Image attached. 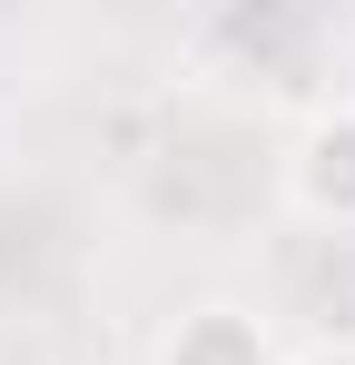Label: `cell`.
Returning a JSON list of instances; mask_svg holds the SVG:
<instances>
[{
    "label": "cell",
    "instance_id": "obj_1",
    "mask_svg": "<svg viewBox=\"0 0 355 365\" xmlns=\"http://www.w3.org/2000/svg\"><path fill=\"white\" fill-rule=\"evenodd\" d=\"M277 197H287L296 227L355 237V89L346 99H316V109L296 119L287 158H277Z\"/></svg>",
    "mask_w": 355,
    "mask_h": 365
},
{
    "label": "cell",
    "instance_id": "obj_2",
    "mask_svg": "<svg viewBox=\"0 0 355 365\" xmlns=\"http://www.w3.org/2000/svg\"><path fill=\"white\" fill-rule=\"evenodd\" d=\"M148 365H287V336L257 297H187L158 316Z\"/></svg>",
    "mask_w": 355,
    "mask_h": 365
},
{
    "label": "cell",
    "instance_id": "obj_3",
    "mask_svg": "<svg viewBox=\"0 0 355 365\" xmlns=\"http://www.w3.org/2000/svg\"><path fill=\"white\" fill-rule=\"evenodd\" d=\"M287 365H355V336H306V346H287Z\"/></svg>",
    "mask_w": 355,
    "mask_h": 365
}]
</instances>
